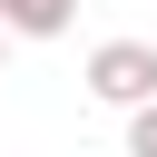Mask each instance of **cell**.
<instances>
[{
  "instance_id": "obj_1",
  "label": "cell",
  "mask_w": 157,
  "mask_h": 157,
  "mask_svg": "<svg viewBox=\"0 0 157 157\" xmlns=\"http://www.w3.org/2000/svg\"><path fill=\"white\" fill-rule=\"evenodd\" d=\"M88 98L98 108H128V118L157 108V49L147 39H98L88 49Z\"/></svg>"
},
{
  "instance_id": "obj_2",
  "label": "cell",
  "mask_w": 157,
  "mask_h": 157,
  "mask_svg": "<svg viewBox=\"0 0 157 157\" xmlns=\"http://www.w3.org/2000/svg\"><path fill=\"white\" fill-rule=\"evenodd\" d=\"M69 20H78V0H0V29L10 39H59Z\"/></svg>"
},
{
  "instance_id": "obj_3",
  "label": "cell",
  "mask_w": 157,
  "mask_h": 157,
  "mask_svg": "<svg viewBox=\"0 0 157 157\" xmlns=\"http://www.w3.org/2000/svg\"><path fill=\"white\" fill-rule=\"evenodd\" d=\"M128 157H157V108H137V118H128Z\"/></svg>"
},
{
  "instance_id": "obj_4",
  "label": "cell",
  "mask_w": 157,
  "mask_h": 157,
  "mask_svg": "<svg viewBox=\"0 0 157 157\" xmlns=\"http://www.w3.org/2000/svg\"><path fill=\"white\" fill-rule=\"evenodd\" d=\"M0 59H10V29H0Z\"/></svg>"
}]
</instances>
